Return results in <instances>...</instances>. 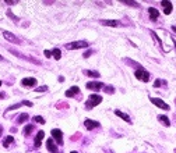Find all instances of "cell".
Listing matches in <instances>:
<instances>
[{"mask_svg":"<svg viewBox=\"0 0 176 153\" xmlns=\"http://www.w3.org/2000/svg\"><path fill=\"white\" fill-rule=\"evenodd\" d=\"M27 120H28V114L24 113V114H20V116H18V120H17V123L21 124V123H25Z\"/></svg>","mask_w":176,"mask_h":153,"instance_id":"cell-21","label":"cell"},{"mask_svg":"<svg viewBox=\"0 0 176 153\" xmlns=\"http://www.w3.org/2000/svg\"><path fill=\"white\" fill-rule=\"evenodd\" d=\"M123 4H127V6H134V7H138V3H137V2H130V0H123Z\"/></svg>","mask_w":176,"mask_h":153,"instance_id":"cell-24","label":"cell"},{"mask_svg":"<svg viewBox=\"0 0 176 153\" xmlns=\"http://www.w3.org/2000/svg\"><path fill=\"white\" fill-rule=\"evenodd\" d=\"M32 129H34V125H27L24 128V135H30L31 132H32Z\"/></svg>","mask_w":176,"mask_h":153,"instance_id":"cell-23","label":"cell"},{"mask_svg":"<svg viewBox=\"0 0 176 153\" xmlns=\"http://www.w3.org/2000/svg\"><path fill=\"white\" fill-rule=\"evenodd\" d=\"M46 147H48V150L50 153L58 152V147H56V143L53 142V139H48V141H46Z\"/></svg>","mask_w":176,"mask_h":153,"instance_id":"cell-9","label":"cell"},{"mask_svg":"<svg viewBox=\"0 0 176 153\" xmlns=\"http://www.w3.org/2000/svg\"><path fill=\"white\" fill-rule=\"evenodd\" d=\"M52 56L55 57L56 60H60V57H62L60 50H59V49H53V50H52Z\"/></svg>","mask_w":176,"mask_h":153,"instance_id":"cell-20","label":"cell"},{"mask_svg":"<svg viewBox=\"0 0 176 153\" xmlns=\"http://www.w3.org/2000/svg\"><path fill=\"white\" fill-rule=\"evenodd\" d=\"M0 85H2V81H0Z\"/></svg>","mask_w":176,"mask_h":153,"instance_id":"cell-36","label":"cell"},{"mask_svg":"<svg viewBox=\"0 0 176 153\" xmlns=\"http://www.w3.org/2000/svg\"><path fill=\"white\" fill-rule=\"evenodd\" d=\"M2 132H3V128H2V125H0V135H2Z\"/></svg>","mask_w":176,"mask_h":153,"instance_id":"cell-32","label":"cell"},{"mask_svg":"<svg viewBox=\"0 0 176 153\" xmlns=\"http://www.w3.org/2000/svg\"><path fill=\"white\" fill-rule=\"evenodd\" d=\"M150 100H151V103H154L155 106H158V107L162 109V110H169V106H168L164 100L158 99V98H150Z\"/></svg>","mask_w":176,"mask_h":153,"instance_id":"cell-4","label":"cell"},{"mask_svg":"<svg viewBox=\"0 0 176 153\" xmlns=\"http://www.w3.org/2000/svg\"><path fill=\"white\" fill-rule=\"evenodd\" d=\"M84 74H85V75H88V77H92V78H98V77L101 75L98 71H90V70L84 71Z\"/></svg>","mask_w":176,"mask_h":153,"instance_id":"cell-19","label":"cell"},{"mask_svg":"<svg viewBox=\"0 0 176 153\" xmlns=\"http://www.w3.org/2000/svg\"><path fill=\"white\" fill-rule=\"evenodd\" d=\"M81 48H88V42H84V40H77V42L66 43V49H69V50H73V49H81Z\"/></svg>","mask_w":176,"mask_h":153,"instance_id":"cell-3","label":"cell"},{"mask_svg":"<svg viewBox=\"0 0 176 153\" xmlns=\"http://www.w3.org/2000/svg\"><path fill=\"white\" fill-rule=\"evenodd\" d=\"M4 96V95H3V93H0V99H2V98H3Z\"/></svg>","mask_w":176,"mask_h":153,"instance_id":"cell-33","label":"cell"},{"mask_svg":"<svg viewBox=\"0 0 176 153\" xmlns=\"http://www.w3.org/2000/svg\"><path fill=\"white\" fill-rule=\"evenodd\" d=\"M22 105H27V106H32V103L31 102H22V103H18V105H13V106H10L9 109H7V111H10V110H15V109H18L20 106H22Z\"/></svg>","mask_w":176,"mask_h":153,"instance_id":"cell-18","label":"cell"},{"mask_svg":"<svg viewBox=\"0 0 176 153\" xmlns=\"http://www.w3.org/2000/svg\"><path fill=\"white\" fill-rule=\"evenodd\" d=\"M34 120L37 121V123H39V124H45V118H42L41 116H35V117H34Z\"/></svg>","mask_w":176,"mask_h":153,"instance_id":"cell-25","label":"cell"},{"mask_svg":"<svg viewBox=\"0 0 176 153\" xmlns=\"http://www.w3.org/2000/svg\"><path fill=\"white\" fill-rule=\"evenodd\" d=\"M172 31H173V32L176 33V27H172Z\"/></svg>","mask_w":176,"mask_h":153,"instance_id":"cell-31","label":"cell"},{"mask_svg":"<svg viewBox=\"0 0 176 153\" xmlns=\"http://www.w3.org/2000/svg\"><path fill=\"white\" fill-rule=\"evenodd\" d=\"M77 93H80V88L78 86H71L69 90H66V96L67 98H73L74 95H77Z\"/></svg>","mask_w":176,"mask_h":153,"instance_id":"cell-14","label":"cell"},{"mask_svg":"<svg viewBox=\"0 0 176 153\" xmlns=\"http://www.w3.org/2000/svg\"><path fill=\"white\" fill-rule=\"evenodd\" d=\"M103 89L106 90L108 93H113V92H115V88H113V86H103Z\"/></svg>","mask_w":176,"mask_h":153,"instance_id":"cell-26","label":"cell"},{"mask_svg":"<svg viewBox=\"0 0 176 153\" xmlns=\"http://www.w3.org/2000/svg\"><path fill=\"white\" fill-rule=\"evenodd\" d=\"M13 141H14V138H13V136H7V138L4 139V142H3V146L4 147H9V145Z\"/></svg>","mask_w":176,"mask_h":153,"instance_id":"cell-22","label":"cell"},{"mask_svg":"<svg viewBox=\"0 0 176 153\" xmlns=\"http://www.w3.org/2000/svg\"><path fill=\"white\" fill-rule=\"evenodd\" d=\"M6 3H7V4H14L15 2H10V0H6Z\"/></svg>","mask_w":176,"mask_h":153,"instance_id":"cell-30","label":"cell"},{"mask_svg":"<svg viewBox=\"0 0 176 153\" xmlns=\"http://www.w3.org/2000/svg\"><path fill=\"white\" fill-rule=\"evenodd\" d=\"M134 77H136L138 81H143V82H147L150 79V74L148 71H146L144 68H138L136 72H134Z\"/></svg>","mask_w":176,"mask_h":153,"instance_id":"cell-2","label":"cell"},{"mask_svg":"<svg viewBox=\"0 0 176 153\" xmlns=\"http://www.w3.org/2000/svg\"><path fill=\"white\" fill-rule=\"evenodd\" d=\"M101 24L106 25V27H119L120 22L116 21V20H103V21H101Z\"/></svg>","mask_w":176,"mask_h":153,"instance_id":"cell-13","label":"cell"},{"mask_svg":"<svg viewBox=\"0 0 176 153\" xmlns=\"http://www.w3.org/2000/svg\"><path fill=\"white\" fill-rule=\"evenodd\" d=\"M115 114H116V116H118V117L123 118V120H125L126 123H129V124L131 123V118L129 117V116H127V114H126V113H123V111H120V110H116V111H115Z\"/></svg>","mask_w":176,"mask_h":153,"instance_id":"cell-16","label":"cell"},{"mask_svg":"<svg viewBox=\"0 0 176 153\" xmlns=\"http://www.w3.org/2000/svg\"><path fill=\"white\" fill-rule=\"evenodd\" d=\"M70 153H78V152H70Z\"/></svg>","mask_w":176,"mask_h":153,"instance_id":"cell-34","label":"cell"},{"mask_svg":"<svg viewBox=\"0 0 176 153\" xmlns=\"http://www.w3.org/2000/svg\"><path fill=\"white\" fill-rule=\"evenodd\" d=\"M45 56L46 57H50L52 56V52L50 50H45Z\"/></svg>","mask_w":176,"mask_h":153,"instance_id":"cell-29","label":"cell"},{"mask_svg":"<svg viewBox=\"0 0 176 153\" xmlns=\"http://www.w3.org/2000/svg\"><path fill=\"white\" fill-rule=\"evenodd\" d=\"M161 4L164 6V13H165L166 15L172 13V3H170V2H166V0H162Z\"/></svg>","mask_w":176,"mask_h":153,"instance_id":"cell-11","label":"cell"},{"mask_svg":"<svg viewBox=\"0 0 176 153\" xmlns=\"http://www.w3.org/2000/svg\"><path fill=\"white\" fill-rule=\"evenodd\" d=\"M52 136H53V139H56V142H58V145H63V134H62L60 129H52Z\"/></svg>","mask_w":176,"mask_h":153,"instance_id":"cell-5","label":"cell"},{"mask_svg":"<svg viewBox=\"0 0 176 153\" xmlns=\"http://www.w3.org/2000/svg\"><path fill=\"white\" fill-rule=\"evenodd\" d=\"M161 84H164V81H161V79H157V81L154 82V86L155 88H159V86H161Z\"/></svg>","mask_w":176,"mask_h":153,"instance_id":"cell-27","label":"cell"},{"mask_svg":"<svg viewBox=\"0 0 176 153\" xmlns=\"http://www.w3.org/2000/svg\"><path fill=\"white\" fill-rule=\"evenodd\" d=\"M43 136H45V132H43V131H39L37 134V138H35V147H41V143H42Z\"/></svg>","mask_w":176,"mask_h":153,"instance_id":"cell-15","label":"cell"},{"mask_svg":"<svg viewBox=\"0 0 176 153\" xmlns=\"http://www.w3.org/2000/svg\"><path fill=\"white\" fill-rule=\"evenodd\" d=\"M84 125H85V128L87 129H95V128H98V127L101 125L98 121H92V120H85L84 121Z\"/></svg>","mask_w":176,"mask_h":153,"instance_id":"cell-8","label":"cell"},{"mask_svg":"<svg viewBox=\"0 0 176 153\" xmlns=\"http://www.w3.org/2000/svg\"><path fill=\"white\" fill-rule=\"evenodd\" d=\"M21 85H24V86H34V85H37V79L35 78H24L21 81Z\"/></svg>","mask_w":176,"mask_h":153,"instance_id":"cell-12","label":"cell"},{"mask_svg":"<svg viewBox=\"0 0 176 153\" xmlns=\"http://www.w3.org/2000/svg\"><path fill=\"white\" fill-rule=\"evenodd\" d=\"M148 13H150V18H151L152 21H157L158 17H159V11H158L155 7H150V9H148Z\"/></svg>","mask_w":176,"mask_h":153,"instance_id":"cell-10","label":"cell"},{"mask_svg":"<svg viewBox=\"0 0 176 153\" xmlns=\"http://www.w3.org/2000/svg\"><path fill=\"white\" fill-rule=\"evenodd\" d=\"M3 36L6 38L7 40H10V42H13V43H20L18 38H17V36L14 35V33L9 32V31H4V32H3Z\"/></svg>","mask_w":176,"mask_h":153,"instance_id":"cell-7","label":"cell"},{"mask_svg":"<svg viewBox=\"0 0 176 153\" xmlns=\"http://www.w3.org/2000/svg\"><path fill=\"white\" fill-rule=\"evenodd\" d=\"M2 59H3V57H2V56H0V60H2Z\"/></svg>","mask_w":176,"mask_h":153,"instance_id":"cell-35","label":"cell"},{"mask_svg":"<svg viewBox=\"0 0 176 153\" xmlns=\"http://www.w3.org/2000/svg\"><path fill=\"white\" fill-rule=\"evenodd\" d=\"M102 102V96H99V95H91L90 96V99L85 102V109H92V107H95L97 105H99V103Z\"/></svg>","mask_w":176,"mask_h":153,"instance_id":"cell-1","label":"cell"},{"mask_svg":"<svg viewBox=\"0 0 176 153\" xmlns=\"http://www.w3.org/2000/svg\"><path fill=\"white\" fill-rule=\"evenodd\" d=\"M103 86L105 85L102 84V82H97V81H94V82H88L87 84V89H91V90H101V89H103Z\"/></svg>","mask_w":176,"mask_h":153,"instance_id":"cell-6","label":"cell"},{"mask_svg":"<svg viewBox=\"0 0 176 153\" xmlns=\"http://www.w3.org/2000/svg\"><path fill=\"white\" fill-rule=\"evenodd\" d=\"M158 120H159V123H161V124H164L165 127L170 125V121H169V118H168L166 116H158Z\"/></svg>","mask_w":176,"mask_h":153,"instance_id":"cell-17","label":"cell"},{"mask_svg":"<svg viewBox=\"0 0 176 153\" xmlns=\"http://www.w3.org/2000/svg\"><path fill=\"white\" fill-rule=\"evenodd\" d=\"M46 89H48L46 86H39V88H37L35 90H37V92H43V90H46Z\"/></svg>","mask_w":176,"mask_h":153,"instance_id":"cell-28","label":"cell"}]
</instances>
